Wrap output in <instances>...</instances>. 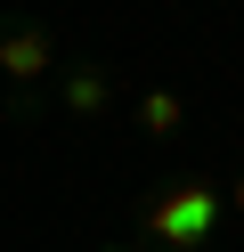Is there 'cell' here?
Listing matches in <instances>:
<instances>
[{
  "instance_id": "6da1fadb",
  "label": "cell",
  "mask_w": 244,
  "mask_h": 252,
  "mask_svg": "<svg viewBox=\"0 0 244 252\" xmlns=\"http://www.w3.org/2000/svg\"><path fill=\"white\" fill-rule=\"evenodd\" d=\"M228 220V187L204 179V171H187V179H163L139 195V244L155 252H204L211 236H220Z\"/></svg>"
},
{
  "instance_id": "7a4b0ae2",
  "label": "cell",
  "mask_w": 244,
  "mask_h": 252,
  "mask_svg": "<svg viewBox=\"0 0 244 252\" xmlns=\"http://www.w3.org/2000/svg\"><path fill=\"white\" fill-rule=\"evenodd\" d=\"M57 65H65V49H57V33H49V17L0 8V82H8V122H16V130L49 114Z\"/></svg>"
},
{
  "instance_id": "3957f363",
  "label": "cell",
  "mask_w": 244,
  "mask_h": 252,
  "mask_svg": "<svg viewBox=\"0 0 244 252\" xmlns=\"http://www.w3.org/2000/svg\"><path fill=\"white\" fill-rule=\"evenodd\" d=\"M49 114H65L73 130H106L122 114V73L106 57H65L57 82H49Z\"/></svg>"
},
{
  "instance_id": "277c9868",
  "label": "cell",
  "mask_w": 244,
  "mask_h": 252,
  "mask_svg": "<svg viewBox=\"0 0 244 252\" xmlns=\"http://www.w3.org/2000/svg\"><path fill=\"white\" fill-rule=\"evenodd\" d=\"M130 130L146 138V147H171V138H187V98L163 82H146L139 98H130Z\"/></svg>"
},
{
  "instance_id": "5b68a950",
  "label": "cell",
  "mask_w": 244,
  "mask_h": 252,
  "mask_svg": "<svg viewBox=\"0 0 244 252\" xmlns=\"http://www.w3.org/2000/svg\"><path fill=\"white\" fill-rule=\"evenodd\" d=\"M228 220H244V171L228 179Z\"/></svg>"
},
{
  "instance_id": "8992f818",
  "label": "cell",
  "mask_w": 244,
  "mask_h": 252,
  "mask_svg": "<svg viewBox=\"0 0 244 252\" xmlns=\"http://www.w3.org/2000/svg\"><path fill=\"white\" fill-rule=\"evenodd\" d=\"M98 252H155V244H139V236H122V244H98Z\"/></svg>"
}]
</instances>
